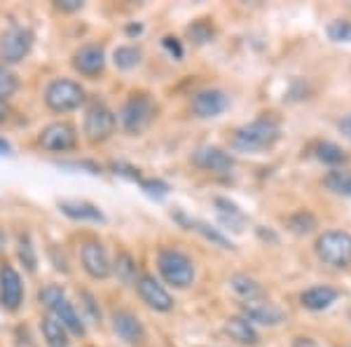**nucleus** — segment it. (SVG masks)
Returning a JSON list of instances; mask_svg holds the SVG:
<instances>
[{"instance_id": "obj_36", "label": "nucleus", "mask_w": 351, "mask_h": 347, "mask_svg": "<svg viewBox=\"0 0 351 347\" xmlns=\"http://www.w3.org/2000/svg\"><path fill=\"white\" fill-rule=\"evenodd\" d=\"M80 307L87 312L89 322L101 324V307H99V303H96L94 293L87 291V289H82V291H80Z\"/></svg>"}, {"instance_id": "obj_42", "label": "nucleus", "mask_w": 351, "mask_h": 347, "mask_svg": "<svg viewBox=\"0 0 351 347\" xmlns=\"http://www.w3.org/2000/svg\"><path fill=\"white\" fill-rule=\"evenodd\" d=\"M337 127H339V132H342L351 141V113H349V115H344L342 120H339Z\"/></svg>"}, {"instance_id": "obj_10", "label": "nucleus", "mask_w": 351, "mask_h": 347, "mask_svg": "<svg viewBox=\"0 0 351 347\" xmlns=\"http://www.w3.org/2000/svg\"><path fill=\"white\" fill-rule=\"evenodd\" d=\"M228 108H230V96H228V92H223V89H218V87L199 89V92H195L190 99L192 115L199 117V120H213V117H220Z\"/></svg>"}, {"instance_id": "obj_28", "label": "nucleus", "mask_w": 351, "mask_h": 347, "mask_svg": "<svg viewBox=\"0 0 351 347\" xmlns=\"http://www.w3.org/2000/svg\"><path fill=\"white\" fill-rule=\"evenodd\" d=\"M143 61V52H141V47H136V45H120V47L112 52V64H115L120 71H132Z\"/></svg>"}, {"instance_id": "obj_45", "label": "nucleus", "mask_w": 351, "mask_h": 347, "mask_svg": "<svg viewBox=\"0 0 351 347\" xmlns=\"http://www.w3.org/2000/svg\"><path fill=\"white\" fill-rule=\"evenodd\" d=\"M8 120H10V106L0 101V124H5Z\"/></svg>"}, {"instance_id": "obj_27", "label": "nucleus", "mask_w": 351, "mask_h": 347, "mask_svg": "<svg viewBox=\"0 0 351 347\" xmlns=\"http://www.w3.org/2000/svg\"><path fill=\"white\" fill-rule=\"evenodd\" d=\"M324 186L332 195L351 197V172L349 169H330L324 179Z\"/></svg>"}, {"instance_id": "obj_22", "label": "nucleus", "mask_w": 351, "mask_h": 347, "mask_svg": "<svg viewBox=\"0 0 351 347\" xmlns=\"http://www.w3.org/2000/svg\"><path fill=\"white\" fill-rule=\"evenodd\" d=\"M225 333L230 335L234 343H239V345H258V340H260V335L256 331V326H253L251 322H246L241 315H237V317H230L228 322H225Z\"/></svg>"}, {"instance_id": "obj_35", "label": "nucleus", "mask_w": 351, "mask_h": 347, "mask_svg": "<svg viewBox=\"0 0 351 347\" xmlns=\"http://www.w3.org/2000/svg\"><path fill=\"white\" fill-rule=\"evenodd\" d=\"M141 190L145 192V195H150V197H155V200H162V197H167L169 195V183L167 181H162V179H141Z\"/></svg>"}, {"instance_id": "obj_43", "label": "nucleus", "mask_w": 351, "mask_h": 347, "mask_svg": "<svg viewBox=\"0 0 351 347\" xmlns=\"http://www.w3.org/2000/svg\"><path fill=\"white\" fill-rule=\"evenodd\" d=\"M293 347H319L311 338H302V335H298L295 340H293Z\"/></svg>"}, {"instance_id": "obj_26", "label": "nucleus", "mask_w": 351, "mask_h": 347, "mask_svg": "<svg viewBox=\"0 0 351 347\" xmlns=\"http://www.w3.org/2000/svg\"><path fill=\"white\" fill-rule=\"evenodd\" d=\"M16 258H19V263L24 265V270L28 275H36L38 254H36V247H33L31 232H19V235H16Z\"/></svg>"}, {"instance_id": "obj_1", "label": "nucleus", "mask_w": 351, "mask_h": 347, "mask_svg": "<svg viewBox=\"0 0 351 347\" xmlns=\"http://www.w3.org/2000/svg\"><path fill=\"white\" fill-rule=\"evenodd\" d=\"M281 136V124L274 115H260L256 120L241 124L239 129H234L232 134V148L239 153H265L269 148H274V144Z\"/></svg>"}, {"instance_id": "obj_32", "label": "nucleus", "mask_w": 351, "mask_h": 347, "mask_svg": "<svg viewBox=\"0 0 351 347\" xmlns=\"http://www.w3.org/2000/svg\"><path fill=\"white\" fill-rule=\"evenodd\" d=\"M64 298H66V289L61 287V284H45L40 291H38V303H40L47 312Z\"/></svg>"}, {"instance_id": "obj_21", "label": "nucleus", "mask_w": 351, "mask_h": 347, "mask_svg": "<svg viewBox=\"0 0 351 347\" xmlns=\"http://www.w3.org/2000/svg\"><path fill=\"white\" fill-rule=\"evenodd\" d=\"M230 289H232V293H234L237 298L243 300V303H251V300H260V298H265V289H263V284H260L258 280H253V277L243 275V272H239V275H232V277H230Z\"/></svg>"}, {"instance_id": "obj_44", "label": "nucleus", "mask_w": 351, "mask_h": 347, "mask_svg": "<svg viewBox=\"0 0 351 347\" xmlns=\"http://www.w3.org/2000/svg\"><path fill=\"white\" fill-rule=\"evenodd\" d=\"M0 155H12V144L5 136H0Z\"/></svg>"}, {"instance_id": "obj_8", "label": "nucleus", "mask_w": 351, "mask_h": 347, "mask_svg": "<svg viewBox=\"0 0 351 347\" xmlns=\"http://www.w3.org/2000/svg\"><path fill=\"white\" fill-rule=\"evenodd\" d=\"M38 146L47 153H73L77 148V129L68 120L45 124L38 134Z\"/></svg>"}, {"instance_id": "obj_47", "label": "nucleus", "mask_w": 351, "mask_h": 347, "mask_svg": "<svg viewBox=\"0 0 351 347\" xmlns=\"http://www.w3.org/2000/svg\"><path fill=\"white\" fill-rule=\"evenodd\" d=\"M5 247H8V235H5V230L0 227V254L5 251Z\"/></svg>"}, {"instance_id": "obj_31", "label": "nucleus", "mask_w": 351, "mask_h": 347, "mask_svg": "<svg viewBox=\"0 0 351 347\" xmlns=\"http://www.w3.org/2000/svg\"><path fill=\"white\" fill-rule=\"evenodd\" d=\"M286 225H288V230L295 232V235H309L316 227V219L309 212H295L286 219Z\"/></svg>"}, {"instance_id": "obj_2", "label": "nucleus", "mask_w": 351, "mask_h": 347, "mask_svg": "<svg viewBox=\"0 0 351 347\" xmlns=\"http://www.w3.org/2000/svg\"><path fill=\"white\" fill-rule=\"evenodd\" d=\"M157 272L169 287L173 289H190L197 280V267L195 260L190 258L185 251L176 247H162L157 251Z\"/></svg>"}, {"instance_id": "obj_37", "label": "nucleus", "mask_w": 351, "mask_h": 347, "mask_svg": "<svg viewBox=\"0 0 351 347\" xmlns=\"http://www.w3.org/2000/svg\"><path fill=\"white\" fill-rule=\"evenodd\" d=\"M47 254H49V260H52V265H54L56 272H61V275H68V272H71V263H68V256H66L64 249L59 247V244H49Z\"/></svg>"}, {"instance_id": "obj_41", "label": "nucleus", "mask_w": 351, "mask_h": 347, "mask_svg": "<svg viewBox=\"0 0 351 347\" xmlns=\"http://www.w3.org/2000/svg\"><path fill=\"white\" fill-rule=\"evenodd\" d=\"M84 8L82 0H56L54 3V10H59V12H80V10Z\"/></svg>"}, {"instance_id": "obj_14", "label": "nucleus", "mask_w": 351, "mask_h": 347, "mask_svg": "<svg viewBox=\"0 0 351 347\" xmlns=\"http://www.w3.org/2000/svg\"><path fill=\"white\" fill-rule=\"evenodd\" d=\"M24 303V282L21 275L10 263L0 265V307L10 315L19 312Z\"/></svg>"}, {"instance_id": "obj_30", "label": "nucleus", "mask_w": 351, "mask_h": 347, "mask_svg": "<svg viewBox=\"0 0 351 347\" xmlns=\"http://www.w3.org/2000/svg\"><path fill=\"white\" fill-rule=\"evenodd\" d=\"M19 92V76L10 66H0V101L8 104Z\"/></svg>"}, {"instance_id": "obj_6", "label": "nucleus", "mask_w": 351, "mask_h": 347, "mask_svg": "<svg viewBox=\"0 0 351 347\" xmlns=\"http://www.w3.org/2000/svg\"><path fill=\"white\" fill-rule=\"evenodd\" d=\"M314 251L324 265H330L335 270L351 265V232L347 230H326L319 235L314 244Z\"/></svg>"}, {"instance_id": "obj_18", "label": "nucleus", "mask_w": 351, "mask_h": 347, "mask_svg": "<svg viewBox=\"0 0 351 347\" xmlns=\"http://www.w3.org/2000/svg\"><path fill=\"white\" fill-rule=\"evenodd\" d=\"M339 291L328 284H316V287L307 289V291L300 293V305L309 312H324L328 307H332L337 303Z\"/></svg>"}, {"instance_id": "obj_15", "label": "nucleus", "mask_w": 351, "mask_h": 347, "mask_svg": "<svg viewBox=\"0 0 351 347\" xmlns=\"http://www.w3.org/2000/svg\"><path fill=\"white\" fill-rule=\"evenodd\" d=\"M241 317L246 322H251L253 326H279L286 322V312L279 305L269 303V300L260 298L251 300V303H241Z\"/></svg>"}, {"instance_id": "obj_46", "label": "nucleus", "mask_w": 351, "mask_h": 347, "mask_svg": "<svg viewBox=\"0 0 351 347\" xmlns=\"http://www.w3.org/2000/svg\"><path fill=\"white\" fill-rule=\"evenodd\" d=\"M141 31H143V26H141V24L127 26V36H141Z\"/></svg>"}, {"instance_id": "obj_12", "label": "nucleus", "mask_w": 351, "mask_h": 347, "mask_svg": "<svg viewBox=\"0 0 351 347\" xmlns=\"http://www.w3.org/2000/svg\"><path fill=\"white\" fill-rule=\"evenodd\" d=\"M110 326L112 333L129 347H138L145 343V326L141 322L138 315H134L127 307H120L110 315Z\"/></svg>"}, {"instance_id": "obj_24", "label": "nucleus", "mask_w": 351, "mask_h": 347, "mask_svg": "<svg viewBox=\"0 0 351 347\" xmlns=\"http://www.w3.org/2000/svg\"><path fill=\"white\" fill-rule=\"evenodd\" d=\"M40 331L47 347H71V333L52 315H45L40 320Z\"/></svg>"}, {"instance_id": "obj_5", "label": "nucleus", "mask_w": 351, "mask_h": 347, "mask_svg": "<svg viewBox=\"0 0 351 347\" xmlns=\"http://www.w3.org/2000/svg\"><path fill=\"white\" fill-rule=\"evenodd\" d=\"M87 101V92L80 82L71 80V78H56L45 87V106L52 113H73Z\"/></svg>"}, {"instance_id": "obj_23", "label": "nucleus", "mask_w": 351, "mask_h": 347, "mask_svg": "<svg viewBox=\"0 0 351 347\" xmlns=\"http://www.w3.org/2000/svg\"><path fill=\"white\" fill-rule=\"evenodd\" d=\"M213 204H216V209H218L220 223H223L225 227H232L234 232L243 230V225H246V214H243L234 202L228 200V197H216Z\"/></svg>"}, {"instance_id": "obj_29", "label": "nucleus", "mask_w": 351, "mask_h": 347, "mask_svg": "<svg viewBox=\"0 0 351 347\" xmlns=\"http://www.w3.org/2000/svg\"><path fill=\"white\" fill-rule=\"evenodd\" d=\"M316 157L324 164H328V167H335V169L339 164L347 162V153L337 144H332V141H321V144L316 146Z\"/></svg>"}, {"instance_id": "obj_17", "label": "nucleus", "mask_w": 351, "mask_h": 347, "mask_svg": "<svg viewBox=\"0 0 351 347\" xmlns=\"http://www.w3.org/2000/svg\"><path fill=\"white\" fill-rule=\"evenodd\" d=\"M47 315H52L56 322H61V326L66 328L71 335H77V338H84L87 335V324H84V317L77 312V307L68 300V295L64 300H59L52 310L47 312Z\"/></svg>"}, {"instance_id": "obj_4", "label": "nucleus", "mask_w": 351, "mask_h": 347, "mask_svg": "<svg viewBox=\"0 0 351 347\" xmlns=\"http://www.w3.org/2000/svg\"><path fill=\"white\" fill-rule=\"evenodd\" d=\"M117 129V113L112 111L108 104L104 101H92L84 108V117H82V134L89 144H106L108 139H112Z\"/></svg>"}, {"instance_id": "obj_16", "label": "nucleus", "mask_w": 351, "mask_h": 347, "mask_svg": "<svg viewBox=\"0 0 351 347\" xmlns=\"http://www.w3.org/2000/svg\"><path fill=\"white\" fill-rule=\"evenodd\" d=\"M192 164L213 174H228L234 167V157L218 146H199L192 153Z\"/></svg>"}, {"instance_id": "obj_25", "label": "nucleus", "mask_w": 351, "mask_h": 347, "mask_svg": "<svg viewBox=\"0 0 351 347\" xmlns=\"http://www.w3.org/2000/svg\"><path fill=\"white\" fill-rule=\"evenodd\" d=\"M112 275L120 280L124 287H134L136 284V277L141 275L138 272V263H136V258L129 251H120L115 256V260H112Z\"/></svg>"}, {"instance_id": "obj_11", "label": "nucleus", "mask_w": 351, "mask_h": 347, "mask_svg": "<svg viewBox=\"0 0 351 347\" xmlns=\"http://www.w3.org/2000/svg\"><path fill=\"white\" fill-rule=\"evenodd\" d=\"M134 287H136L138 298L143 300L150 310H155V312H171L173 310V295L164 289V284L160 280H155V275L141 272V275L136 277Z\"/></svg>"}, {"instance_id": "obj_19", "label": "nucleus", "mask_w": 351, "mask_h": 347, "mask_svg": "<svg viewBox=\"0 0 351 347\" xmlns=\"http://www.w3.org/2000/svg\"><path fill=\"white\" fill-rule=\"evenodd\" d=\"M59 212L68 216L71 221H80V223H106V214L101 212L96 204L84 202V200L59 202Z\"/></svg>"}, {"instance_id": "obj_38", "label": "nucleus", "mask_w": 351, "mask_h": 347, "mask_svg": "<svg viewBox=\"0 0 351 347\" xmlns=\"http://www.w3.org/2000/svg\"><path fill=\"white\" fill-rule=\"evenodd\" d=\"M108 169L115 176H122V179L127 181H134V183H141V179H143V174H141V169H136L134 164H127V162H110Z\"/></svg>"}, {"instance_id": "obj_13", "label": "nucleus", "mask_w": 351, "mask_h": 347, "mask_svg": "<svg viewBox=\"0 0 351 347\" xmlns=\"http://www.w3.org/2000/svg\"><path fill=\"white\" fill-rule=\"evenodd\" d=\"M80 263L82 270L92 280H108L112 275V260L106 247L99 240H87L80 247Z\"/></svg>"}, {"instance_id": "obj_33", "label": "nucleus", "mask_w": 351, "mask_h": 347, "mask_svg": "<svg viewBox=\"0 0 351 347\" xmlns=\"http://www.w3.org/2000/svg\"><path fill=\"white\" fill-rule=\"evenodd\" d=\"M326 33L332 43H351V19H332Z\"/></svg>"}, {"instance_id": "obj_39", "label": "nucleus", "mask_w": 351, "mask_h": 347, "mask_svg": "<svg viewBox=\"0 0 351 347\" xmlns=\"http://www.w3.org/2000/svg\"><path fill=\"white\" fill-rule=\"evenodd\" d=\"M59 167L64 169H73V172H87V174H101L104 167L94 160H66V162H59Z\"/></svg>"}, {"instance_id": "obj_40", "label": "nucleus", "mask_w": 351, "mask_h": 347, "mask_svg": "<svg viewBox=\"0 0 351 347\" xmlns=\"http://www.w3.org/2000/svg\"><path fill=\"white\" fill-rule=\"evenodd\" d=\"M162 47L167 49L169 56H173L176 61H183V45H180V41L176 36H164L162 38Z\"/></svg>"}, {"instance_id": "obj_3", "label": "nucleus", "mask_w": 351, "mask_h": 347, "mask_svg": "<svg viewBox=\"0 0 351 347\" xmlns=\"http://www.w3.org/2000/svg\"><path fill=\"white\" fill-rule=\"evenodd\" d=\"M157 115V104L148 92H132L124 99L117 113V124L122 127L124 134L141 136L150 127Z\"/></svg>"}, {"instance_id": "obj_48", "label": "nucleus", "mask_w": 351, "mask_h": 347, "mask_svg": "<svg viewBox=\"0 0 351 347\" xmlns=\"http://www.w3.org/2000/svg\"><path fill=\"white\" fill-rule=\"evenodd\" d=\"M347 347H351V345H347Z\"/></svg>"}, {"instance_id": "obj_7", "label": "nucleus", "mask_w": 351, "mask_h": 347, "mask_svg": "<svg viewBox=\"0 0 351 347\" xmlns=\"http://www.w3.org/2000/svg\"><path fill=\"white\" fill-rule=\"evenodd\" d=\"M36 36L28 26H10L0 33V66H16L31 54Z\"/></svg>"}, {"instance_id": "obj_20", "label": "nucleus", "mask_w": 351, "mask_h": 347, "mask_svg": "<svg viewBox=\"0 0 351 347\" xmlns=\"http://www.w3.org/2000/svg\"><path fill=\"white\" fill-rule=\"evenodd\" d=\"M173 219L178 221V223L183 225L185 230H195V232H199V235L204 237V240H208L211 244H218V247H223V249H234V244L230 242V237H225L223 232L218 230V227H213V225L204 223V221L190 219V216H185L183 212H176V214H173Z\"/></svg>"}, {"instance_id": "obj_9", "label": "nucleus", "mask_w": 351, "mask_h": 347, "mask_svg": "<svg viewBox=\"0 0 351 347\" xmlns=\"http://www.w3.org/2000/svg\"><path fill=\"white\" fill-rule=\"evenodd\" d=\"M71 66L75 73L89 80H99L106 71V47L101 43H84L73 52Z\"/></svg>"}, {"instance_id": "obj_34", "label": "nucleus", "mask_w": 351, "mask_h": 347, "mask_svg": "<svg viewBox=\"0 0 351 347\" xmlns=\"http://www.w3.org/2000/svg\"><path fill=\"white\" fill-rule=\"evenodd\" d=\"M188 36L190 41L195 45H206L213 41V24L208 19H199L195 21L190 28H188Z\"/></svg>"}]
</instances>
